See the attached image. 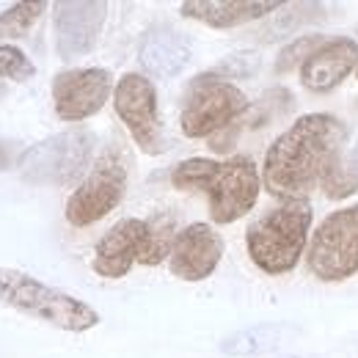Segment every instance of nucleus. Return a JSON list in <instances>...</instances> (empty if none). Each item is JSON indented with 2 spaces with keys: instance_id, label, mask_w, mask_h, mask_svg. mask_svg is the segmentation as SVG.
I'll use <instances>...</instances> for the list:
<instances>
[{
  "instance_id": "obj_4",
  "label": "nucleus",
  "mask_w": 358,
  "mask_h": 358,
  "mask_svg": "<svg viewBox=\"0 0 358 358\" xmlns=\"http://www.w3.org/2000/svg\"><path fill=\"white\" fill-rule=\"evenodd\" d=\"M0 303L69 334H86L102 322L99 312L86 301L14 268H0Z\"/></svg>"
},
{
  "instance_id": "obj_3",
  "label": "nucleus",
  "mask_w": 358,
  "mask_h": 358,
  "mask_svg": "<svg viewBox=\"0 0 358 358\" xmlns=\"http://www.w3.org/2000/svg\"><path fill=\"white\" fill-rule=\"evenodd\" d=\"M314 210L309 199L281 201L262 213L245 231V251L251 262L268 275H284L306 257L312 237Z\"/></svg>"
},
{
  "instance_id": "obj_23",
  "label": "nucleus",
  "mask_w": 358,
  "mask_h": 358,
  "mask_svg": "<svg viewBox=\"0 0 358 358\" xmlns=\"http://www.w3.org/2000/svg\"><path fill=\"white\" fill-rule=\"evenodd\" d=\"M254 72H259V55L257 52H234V55H226L224 61L213 69V75L224 78V80H240V78H251Z\"/></svg>"
},
{
  "instance_id": "obj_19",
  "label": "nucleus",
  "mask_w": 358,
  "mask_h": 358,
  "mask_svg": "<svg viewBox=\"0 0 358 358\" xmlns=\"http://www.w3.org/2000/svg\"><path fill=\"white\" fill-rule=\"evenodd\" d=\"M47 11V3H14L0 14V45H11L14 39H22L31 34V28L42 20Z\"/></svg>"
},
{
  "instance_id": "obj_12",
  "label": "nucleus",
  "mask_w": 358,
  "mask_h": 358,
  "mask_svg": "<svg viewBox=\"0 0 358 358\" xmlns=\"http://www.w3.org/2000/svg\"><path fill=\"white\" fill-rule=\"evenodd\" d=\"M224 237L210 224H190L179 229L171 257H169V270L171 275L187 284H199L210 278L221 259H224Z\"/></svg>"
},
{
  "instance_id": "obj_17",
  "label": "nucleus",
  "mask_w": 358,
  "mask_h": 358,
  "mask_svg": "<svg viewBox=\"0 0 358 358\" xmlns=\"http://www.w3.org/2000/svg\"><path fill=\"white\" fill-rule=\"evenodd\" d=\"M295 334L298 331L289 322H257V325H248L243 331L229 334L221 342V353L234 358L265 356V353L278 350L281 345H287Z\"/></svg>"
},
{
  "instance_id": "obj_6",
  "label": "nucleus",
  "mask_w": 358,
  "mask_h": 358,
  "mask_svg": "<svg viewBox=\"0 0 358 358\" xmlns=\"http://www.w3.org/2000/svg\"><path fill=\"white\" fill-rule=\"evenodd\" d=\"M306 265L317 281L342 284L358 273V204L328 213L309 237Z\"/></svg>"
},
{
  "instance_id": "obj_5",
  "label": "nucleus",
  "mask_w": 358,
  "mask_h": 358,
  "mask_svg": "<svg viewBox=\"0 0 358 358\" xmlns=\"http://www.w3.org/2000/svg\"><path fill=\"white\" fill-rule=\"evenodd\" d=\"M251 102L234 83L207 72L190 80L179 110V127L185 138H213L237 124L248 113Z\"/></svg>"
},
{
  "instance_id": "obj_15",
  "label": "nucleus",
  "mask_w": 358,
  "mask_h": 358,
  "mask_svg": "<svg viewBox=\"0 0 358 358\" xmlns=\"http://www.w3.org/2000/svg\"><path fill=\"white\" fill-rule=\"evenodd\" d=\"M193 58V45L185 34H179L171 25H155L146 31L143 42L138 47V61L146 72V78L171 80L185 72V66Z\"/></svg>"
},
{
  "instance_id": "obj_25",
  "label": "nucleus",
  "mask_w": 358,
  "mask_h": 358,
  "mask_svg": "<svg viewBox=\"0 0 358 358\" xmlns=\"http://www.w3.org/2000/svg\"><path fill=\"white\" fill-rule=\"evenodd\" d=\"M348 169L358 177V141H356V146H353V152L348 155Z\"/></svg>"
},
{
  "instance_id": "obj_24",
  "label": "nucleus",
  "mask_w": 358,
  "mask_h": 358,
  "mask_svg": "<svg viewBox=\"0 0 358 358\" xmlns=\"http://www.w3.org/2000/svg\"><path fill=\"white\" fill-rule=\"evenodd\" d=\"M17 146V141H6V138H0V171H6L8 166H14V149Z\"/></svg>"
},
{
  "instance_id": "obj_16",
  "label": "nucleus",
  "mask_w": 358,
  "mask_h": 358,
  "mask_svg": "<svg viewBox=\"0 0 358 358\" xmlns=\"http://www.w3.org/2000/svg\"><path fill=\"white\" fill-rule=\"evenodd\" d=\"M278 8H284L281 0H185L179 6L182 17L204 22L218 31L262 20Z\"/></svg>"
},
{
  "instance_id": "obj_14",
  "label": "nucleus",
  "mask_w": 358,
  "mask_h": 358,
  "mask_svg": "<svg viewBox=\"0 0 358 358\" xmlns=\"http://www.w3.org/2000/svg\"><path fill=\"white\" fill-rule=\"evenodd\" d=\"M358 69V42L350 36L325 39L301 66V83L312 94H328Z\"/></svg>"
},
{
  "instance_id": "obj_10",
  "label": "nucleus",
  "mask_w": 358,
  "mask_h": 358,
  "mask_svg": "<svg viewBox=\"0 0 358 358\" xmlns=\"http://www.w3.org/2000/svg\"><path fill=\"white\" fill-rule=\"evenodd\" d=\"M113 75L102 66H86V69H64L52 78V108L61 122L78 124L96 116L105 102L113 96Z\"/></svg>"
},
{
  "instance_id": "obj_1",
  "label": "nucleus",
  "mask_w": 358,
  "mask_h": 358,
  "mask_svg": "<svg viewBox=\"0 0 358 358\" xmlns=\"http://www.w3.org/2000/svg\"><path fill=\"white\" fill-rule=\"evenodd\" d=\"M348 127L334 113H303L278 135L262 160V185L281 201L309 199L328 163L342 155Z\"/></svg>"
},
{
  "instance_id": "obj_13",
  "label": "nucleus",
  "mask_w": 358,
  "mask_h": 358,
  "mask_svg": "<svg viewBox=\"0 0 358 358\" xmlns=\"http://www.w3.org/2000/svg\"><path fill=\"white\" fill-rule=\"evenodd\" d=\"M146 240V221L141 218H122L113 224L94 245L91 270L102 278H124L141 259V248Z\"/></svg>"
},
{
  "instance_id": "obj_26",
  "label": "nucleus",
  "mask_w": 358,
  "mask_h": 358,
  "mask_svg": "<svg viewBox=\"0 0 358 358\" xmlns=\"http://www.w3.org/2000/svg\"><path fill=\"white\" fill-rule=\"evenodd\" d=\"M0 96H3V86H0Z\"/></svg>"
},
{
  "instance_id": "obj_9",
  "label": "nucleus",
  "mask_w": 358,
  "mask_h": 358,
  "mask_svg": "<svg viewBox=\"0 0 358 358\" xmlns=\"http://www.w3.org/2000/svg\"><path fill=\"white\" fill-rule=\"evenodd\" d=\"M113 110L143 155L157 157L166 152V133H163V122H160L157 89L146 75L127 72L116 80Z\"/></svg>"
},
{
  "instance_id": "obj_2",
  "label": "nucleus",
  "mask_w": 358,
  "mask_h": 358,
  "mask_svg": "<svg viewBox=\"0 0 358 358\" xmlns=\"http://www.w3.org/2000/svg\"><path fill=\"white\" fill-rule=\"evenodd\" d=\"M171 185L177 190H199L210 201L213 224L229 226L245 218L262 193V174L248 155L229 160L190 157L171 169Z\"/></svg>"
},
{
  "instance_id": "obj_18",
  "label": "nucleus",
  "mask_w": 358,
  "mask_h": 358,
  "mask_svg": "<svg viewBox=\"0 0 358 358\" xmlns=\"http://www.w3.org/2000/svg\"><path fill=\"white\" fill-rule=\"evenodd\" d=\"M177 234H179V229H177L174 215H169V213L152 215V218L146 221V240H143L138 265H143V268H157V265H163V262L171 257V248H174Z\"/></svg>"
},
{
  "instance_id": "obj_7",
  "label": "nucleus",
  "mask_w": 358,
  "mask_h": 358,
  "mask_svg": "<svg viewBox=\"0 0 358 358\" xmlns=\"http://www.w3.org/2000/svg\"><path fill=\"white\" fill-rule=\"evenodd\" d=\"M94 133L75 127L50 135L20 155V171L34 185H72L94 163Z\"/></svg>"
},
{
  "instance_id": "obj_27",
  "label": "nucleus",
  "mask_w": 358,
  "mask_h": 358,
  "mask_svg": "<svg viewBox=\"0 0 358 358\" xmlns=\"http://www.w3.org/2000/svg\"><path fill=\"white\" fill-rule=\"evenodd\" d=\"M356 78H358V69H356Z\"/></svg>"
},
{
  "instance_id": "obj_8",
  "label": "nucleus",
  "mask_w": 358,
  "mask_h": 358,
  "mask_svg": "<svg viewBox=\"0 0 358 358\" xmlns=\"http://www.w3.org/2000/svg\"><path fill=\"white\" fill-rule=\"evenodd\" d=\"M127 190V160L119 149L102 152L94 166L89 169L86 179L69 193L64 204V218L75 229H86L110 215Z\"/></svg>"
},
{
  "instance_id": "obj_22",
  "label": "nucleus",
  "mask_w": 358,
  "mask_h": 358,
  "mask_svg": "<svg viewBox=\"0 0 358 358\" xmlns=\"http://www.w3.org/2000/svg\"><path fill=\"white\" fill-rule=\"evenodd\" d=\"M36 75L34 61L14 45H0V78L3 80H31Z\"/></svg>"
},
{
  "instance_id": "obj_20",
  "label": "nucleus",
  "mask_w": 358,
  "mask_h": 358,
  "mask_svg": "<svg viewBox=\"0 0 358 358\" xmlns=\"http://www.w3.org/2000/svg\"><path fill=\"white\" fill-rule=\"evenodd\" d=\"M320 187H322V193H325L331 201H342V199L358 193V177L348 169V157H345V155H336V157L328 163L325 174L320 179Z\"/></svg>"
},
{
  "instance_id": "obj_11",
  "label": "nucleus",
  "mask_w": 358,
  "mask_h": 358,
  "mask_svg": "<svg viewBox=\"0 0 358 358\" xmlns=\"http://www.w3.org/2000/svg\"><path fill=\"white\" fill-rule=\"evenodd\" d=\"M55 50L64 61L89 55L99 42L108 3L105 0H61L52 6Z\"/></svg>"
},
{
  "instance_id": "obj_21",
  "label": "nucleus",
  "mask_w": 358,
  "mask_h": 358,
  "mask_svg": "<svg viewBox=\"0 0 358 358\" xmlns=\"http://www.w3.org/2000/svg\"><path fill=\"white\" fill-rule=\"evenodd\" d=\"M322 42H325V39H322L320 34H306V36L292 39L289 45L278 52V58H275V66H273L275 75H287V72H292V69H301Z\"/></svg>"
}]
</instances>
